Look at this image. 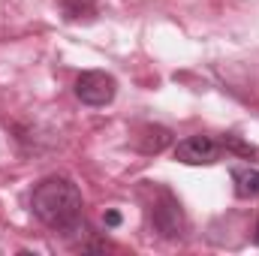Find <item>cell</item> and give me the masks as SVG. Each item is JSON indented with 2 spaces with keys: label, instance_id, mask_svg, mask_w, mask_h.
Masks as SVG:
<instances>
[{
  "label": "cell",
  "instance_id": "obj_9",
  "mask_svg": "<svg viewBox=\"0 0 259 256\" xmlns=\"http://www.w3.org/2000/svg\"><path fill=\"white\" fill-rule=\"evenodd\" d=\"M118 223H121V214L118 211H109L106 214V226H118Z\"/></svg>",
  "mask_w": 259,
  "mask_h": 256
},
{
  "label": "cell",
  "instance_id": "obj_3",
  "mask_svg": "<svg viewBox=\"0 0 259 256\" xmlns=\"http://www.w3.org/2000/svg\"><path fill=\"white\" fill-rule=\"evenodd\" d=\"M118 94V81L115 75L103 72V69H88L75 78V97L84 106H109Z\"/></svg>",
  "mask_w": 259,
  "mask_h": 256
},
{
  "label": "cell",
  "instance_id": "obj_1",
  "mask_svg": "<svg viewBox=\"0 0 259 256\" xmlns=\"http://www.w3.org/2000/svg\"><path fill=\"white\" fill-rule=\"evenodd\" d=\"M81 190L64 178V175H49L42 178L30 193V211L39 223L58 232H75L81 226Z\"/></svg>",
  "mask_w": 259,
  "mask_h": 256
},
{
  "label": "cell",
  "instance_id": "obj_10",
  "mask_svg": "<svg viewBox=\"0 0 259 256\" xmlns=\"http://www.w3.org/2000/svg\"><path fill=\"white\" fill-rule=\"evenodd\" d=\"M253 244H259V220H256V229H253Z\"/></svg>",
  "mask_w": 259,
  "mask_h": 256
},
{
  "label": "cell",
  "instance_id": "obj_2",
  "mask_svg": "<svg viewBox=\"0 0 259 256\" xmlns=\"http://www.w3.org/2000/svg\"><path fill=\"white\" fill-rule=\"evenodd\" d=\"M151 214V226L163 235V238H184L187 235V217H184V208L181 202L172 196V190L166 187H154V205L148 208Z\"/></svg>",
  "mask_w": 259,
  "mask_h": 256
},
{
  "label": "cell",
  "instance_id": "obj_5",
  "mask_svg": "<svg viewBox=\"0 0 259 256\" xmlns=\"http://www.w3.org/2000/svg\"><path fill=\"white\" fill-rule=\"evenodd\" d=\"M169 145H172V130H166V127H145L142 136H139V142H136V148L142 154H160Z\"/></svg>",
  "mask_w": 259,
  "mask_h": 256
},
{
  "label": "cell",
  "instance_id": "obj_4",
  "mask_svg": "<svg viewBox=\"0 0 259 256\" xmlns=\"http://www.w3.org/2000/svg\"><path fill=\"white\" fill-rule=\"evenodd\" d=\"M223 157V142L211 139V136H187L184 142L175 145V160L187 163V166H211Z\"/></svg>",
  "mask_w": 259,
  "mask_h": 256
},
{
  "label": "cell",
  "instance_id": "obj_6",
  "mask_svg": "<svg viewBox=\"0 0 259 256\" xmlns=\"http://www.w3.org/2000/svg\"><path fill=\"white\" fill-rule=\"evenodd\" d=\"M232 184H235V196H241V199H256L259 196V169L235 166V169H232Z\"/></svg>",
  "mask_w": 259,
  "mask_h": 256
},
{
  "label": "cell",
  "instance_id": "obj_7",
  "mask_svg": "<svg viewBox=\"0 0 259 256\" xmlns=\"http://www.w3.org/2000/svg\"><path fill=\"white\" fill-rule=\"evenodd\" d=\"M61 6H64V15L69 21L94 18V15H97V3H94V0H61Z\"/></svg>",
  "mask_w": 259,
  "mask_h": 256
},
{
  "label": "cell",
  "instance_id": "obj_8",
  "mask_svg": "<svg viewBox=\"0 0 259 256\" xmlns=\"http://www.w3.org/2000/svg\"><path fill=\"white\" fill-rule=\"evenodd\" d=\"M223 148H226V151H235V154H241V157H256V148L247 145V142H241L235 133H229V136L223 139Z\"/></svg>",
  "mask_w": 259,
  "mask_h": 256
}]
</instances>
